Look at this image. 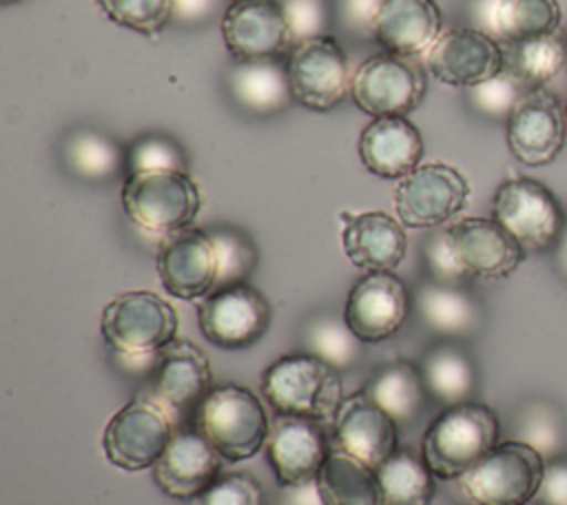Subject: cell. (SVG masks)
Returning <instances> with one entry per match:
<instances>
[{"label":"cell","instance_id":"bcb514c9","mask_svg":"<svg viewBox=\"0 0 567 505\" xmlns=\"http://www.w3.org/2000/svg\"><path fill=\"white\" fill-rule=\"evenodd\" d=\"M536 505H567V456L560 454L545 463V474L534 498Z\"/></svg>","mask_w":567,"mask_h":505},{"label":"cell","instance_id":"f907efd6","mask_svg":"<svg viewBox=\"0 0 567 505\" xmlns=\"http://www.w3.org/2000/svg\"><path fill=\"white\" fill-rule=\"evenodd\" d=\"M2 4H13V2H20V0H0Z\"/></svg>","mask_w":567,"mask_h":505},{"label":"cell","instance_id":"ee69618b","mask_svg":"<svg viewBox=\"0 0 567 505\" xmlns=\"http://www.w3.org/2000/svg\"><path fill=\"white\" fill-rule=\"evenodd\" d=\"M383 0H332L337 27L354 40H374V22Z\"/></svg>","mask_w":567,"mask_h":505},{"label":"cell","instance_id":"ab89813d","mask_svg":"<svg viewBox=\"0 0 567 505\" xmlns=\"http://www.w3.org/2000/svg\"><path fill=\"white\" fill-rule=\"evenodd\" d=\"M100 9L120 27L157 38L171 22V0H97Z\"/></svg>","mask_w":567,"mask_h":505},{"label":"cell","instance_id":"1f68e13d","mask_svg":"<svg viewBox=\"0 0 567 505\" xmlns=\"http://www.w3.org/2000/svg\"><path fill=\"white\" fill-rule=\"evenodd\" d=\"M383 505H430L434 496V474L421 452L399 447L377 467Z\"/></svg>","mask_w":567,"mask_h":505},{"label":"cell","instance_id":"836d02e7","mask_svg":"<svg viewBox=\"0 0 567 505\" xmlns=\"http://www.w3.org/2000/svg\"><path fill=\"white\" fill-rule=\"evenodd\" d=\"M301 346V352L330 363L339 372L357 365L363 352V341L352 332L343 317L332 312H319L303 323Z\"/></svg>","mask_w":567,"mask_h":505},{"label":"cell","instance_id":"b9f144b4","mask_svg":"<svg viewBox=\"0 0 567 505\" xmlns=\"http://www.w3.org/2000/svg\"><path fill=\"white\" fill-rule=\"evenodd\" d=\"M281 7L295 44L330 33V20H334L330 0H281Z\"/></svg>","mask_w":567,"mask_h":505},{"label":"cell","instance_id":"816d5d0a","mask_svg":"<svg viewBox=\"0 0 567 505\" xmlns=\"http://www.w3.org/2000/svg\"><path fill=\"white\" fill-rule=\"evenodd\" d=\"M565 120H567V100H565Z\"/></svg>","mask_w":567,"mask_h":505},{"label":"cell","instance_id":"7a4b0ae2","mask_svg":"<svg viewBox=\"0 0 567 505\" xmlns=\"http://www.w3.org/2000/svg\"><path fill=\"white\" fill-rule=\"evenodd\" d=\"M261 394L277 414L334 421L346 396L341 372L330 363L295 352L272 361L261 374Z\"/></svg>","mask_w":567,"mask_h":505},{"label":"cell","instance_id":"74e56055","mask_svg":"<svg viewBox=\"0 0 567 505\" xmlns=\"http://www.w3.org/2000/svg\"><path fill=\"white\" fill-rule=\"evenodd\" d=\"M529 91L520 80H516L509 71H501L498 75L478 82L465 89V100L470 109L487 120L507 122L518 100Z\"/></svg>","mask_w":567,"mask_h":505},{"label":"cell","instance_id":"3957f363","mask_svg":"<svg viewBox=\"0 0 567 505\" xmlns=\"http://www.w3.org/2000/svg\"><path fill=\"white\" fill-rule=\"evenodd\" d=\"M193 430H197L226 461L239 463L252 458L264 445L270 419L261 399L239 383H221L193 410Z\"/></svg>","mask_w":567,"mask_h":505},{"label":"cell","instance_id":"8992f818","mask_svg":"<svg viewBox=\"0 0 567 505\" xmlns=\"http://www.w3.org/2000/svg\"><path fill=\"white\" fill-rule=\"evenodd\" d=\"M545 463L532 445L509 439L498 441L456 481L472 505H527L536 498Z\"/></svg>","mask_w":567,"mask_h":505},{"label":"cell","instance_id":"6da1fadb","mask_svg":"<svg viewBox=\"0 0 567 505\" xmlns=\"http://www.w3.org/2000/svg\"><path fill=\"white\" fill-rule=\"evenodd\" d=\"M501 421L496 412L478 401L443 408L427 425L421 454L432 474L443 481L461 478L496 443Z\"/></svg>","mask_w":567,"mask_h":505},{"label":"cell","instance_id":"7dc6e473","mask_svg":"<svg viewBox=\"0 0 567 505\" xmlns=\"http://www.w3.org/2000/svg\"><path fill=\"white\" fill-rule=\"evenodd\" d=\"M277 505H326V503L319 494L317 478H315V481H306V483L281 485Z\"/></svg>","mask_w":567,"mask_h":505},{"label":"cell","instance_id":"4316f807","mask_svg":"<svg viewBox=\"0 0 567 505\" xmlns=\"http://www.w3.org/2000/svg\"><path fill=\"white\" fill-rule=\"evenodd\" d=\"M361 392L396 423L416 421L430 399L419 365L410 361H390L379 365Z\"/></svg>","mask_w":567,"mask_h":505},{"label":"cell","instance_id":"f546056e","mask_svg":"<svg viewBox=\"0 0 567 505\" xmlns=\"http://www.w3.org/2000/svg\"><path fill=\"white\" fill-rule=\"evenodd\" d=\"M66 168L84 182H111L126 175V148L97 128L78 126L62 142Z\"/></svg>","mask_w":567,"mask_h":505},{"label":"cell","instance_id":"d4e9b609","mask_svg":"<svg viewBox=\"0 0 567 505\" xmlns=\"http://www.w3.org/2000/svg\"><path fill=\"white\" fill-rule=\"evenodd\" d=\"M213 388L208 357L190 341L175 339L157 354L153 390L155 399L171 410L193 408Z\"/></svg>","mask_w":567,"mask_h":505},{"label":"cell","instance_id":"277c9868","mask_svg":"<svg viewBox=\"0 0 567 505\" xmlns=\"http://www.w3.org/2000/svg\"><path fill=\"white\" fill-rule=\"evenodd\" d=\"M122 208L144 233L171 237L197 219L202 190L188 171H140L124 177Z\"/></svg>","mask_w":567,"mask_h":505},{"label":"cell","instance_id":"e575fe53","mask_svg":"<svg viewBox=\"0 0 567 505\" xmlns=\"http://www.w3.org/2000/svg\"><path fill=\"white\" fill-rule=\"evenodd\" d=\"M505 71L520 80L527 89L547 86L567 62V44L558 33L525 42L503 44Z\"/></svg>","mask_w":567,"mask_h":505},{"label":"cell","instance_id":"8fae6325","mask_svg":"<svg viewBox=\"0 0 567 505\" xmlns=\"http://www.w3.org/2000/svg\"><path fill=\"white\" fill-rule=\"evenodd\" d=\"M270 301L248 281L213 290L197 306L202 334L221 350L252 348L270 328Z\"/></svg>","mask_w":567,"mask_h":505},{"label":"cell","instance_id":"60d3db41","mask_svg":"<svg viewBox=\"0 0 567 505\" xmlns=\"http://www.w3.org/2000/svg\"><path fill=\"white\" fill-rule=\"evenodd\" d=\"M190 505H266V494L259 481L244 472L219 474V478L208 485Z\"/></svg>","mask_w":567,"mask_h":505},{"label":"cell","instance_id":"681fc988","mask_svg":"<svg viewBox=\"0 0 567 505\" xmlns=\"http://www.w3.org/2000/svg\"><path fill=\"white\" fill-rule=\"evenodd\" d=\"M556 266H558L560 275L567 277V226H565V230H563L560 241L556 244Z\"/></svg>","mask_w":567,"mask_h":505},{"label":"cell","instance_id":"f35d334b","mask_svg":"<svg viewBox=\"0 0 567 505\" xmlns=\"http://www.w3.org/2000/svg\"><path fill=\"white\" fill-rule=\"evenodd\" d=\"M188 171V157L177 140L164 133H146L126 146V175L140 171ZM124 175V177H126Z\"/></svg>","mask_w":567,"mask_h":505},{"label":"cell","instance_id":"f6af8a7d","mask_svg":"<svg viewBox=\"0 0 567 505\" xmlns=\"http://www.w3.org/2000/svg\"><path fill=\"white\" fill-rule=\"evenodd\" d=\"M230 0H171V22L179 27H202L215 16H224Z\"/></svg>","mask_w":567,"mask_h":505},{"label":"cell","instance_id":"8d00e7d4","mask_svg":"<svg viewBox=\"0 0 567 505\" xmlns=\"http://www.w3.org/2000/svg\"><path fill=\"white\" fill-rule=\"evenodd\" d=\"M516 432H518L516 439L532 445L536 452H540L545 461L560 456L565 450L567 427H565L563 412L545 399L532 401L523 408Z\"/></svg>","mask_w":567,"mask_h":505},{"label":"cell","instance_id":"83f0119b","mask_svg":"<svg viewBox=\"0 0 567 505\" xmlns=\"http://www.w3.org/2000/svg\"><path fill=\"white\" fill-rule=\"evenodd\" d=\"M414 303L421 321L441 337H470L481 328L483 321L481 306L461 286L430 279L419 286Z\"/></svg>","mask_w":567,"mask_h":505},{"label":"cell","instance_id":"5b68a950","mask_svg":"<svg viewBox=\"0 0 567 505\" xmlns=\"http://www.w3.org/2000/svg\"><path fill=\"white\" fill-rule=\"evenodd\" d=\"M175 308L153 290H128L113 297L100 319L106 346L124 359L157 357L177 339Z\"/></svg>","mask_w":567,"mask_h":505},{"label":"cell","instance_id":"7402d4cb","mask_svg":"<svg viewBox=\"0 0 567 505\" xmlns=\"http://www.w3.org/2000/svg\"><path fill=\"white\" fill-rule=\"evenodd\" d=\"M343 252L352 266L377 272L394 270L408 252V235L401 219L383 210L348 213L339 215Z\"/></svg>","mask_w":567,"mask_h":505},{"label":"cell","instance_id":"4dcf8cb0","mask_svg":"<svg viewBox=\"0 0 567 505\" xmlns=\"http://www.w3.org/2000/svg\"><path fill=\"white\" fill-rule=\"evenodd\" d=\"M317 487L326 505H383L377 470L334 447L317 474Z\"/></svg>","mask_w":567,"mask_h":505},{"label":"cell","instance_id":"d6986e66","mask_svg":"<svg viewBox=\"0 0 567 505\" xmlns=\"http://www.w3.org/2000/svg\"><path fill=\"white\" fill-rule=\"evenodd\" d=\"M155 266L164 290L184 301L204 299L217 286V257L204 228L164 237Z\"/></svg>","mask_w":567,"mask_h":505},{"label":"cell","instance_id":"2e32d148","mask_svg":"<svg viewBox=\"0 0 567 505\" xmlns=\"http://www.w3.org/2000/svg\"><path fill=\"white\" fill-rule=\"evenodd\" d=\"M264 447L277 483L295 485L317 478L321 465L332 452V441L328 439L321 421L277 414L270 421Z\"/></svg>","mask_w":567,"mask_h":505},{"label":"cell","instance_id":"ba28073f","mask_svg":"<svg viewBox=\"0 0 567 505\" xmlns=\"http://www.w3.org/2000/svg\"><path fill=\"white\" fill-rule=\"evenodd\" d=\"M173 434L171 412L155 396H135L106 423L102 447L111 465L140 472L159 461Z\"/></svg>","mask_w":567,"mask_h":505},{"label":"cell","instance_id":"ffe728a7","mask_svg":"<svg viewBox=\"0 0 567 505\" xmlns=\"http://www.w3.org/2000/svg\"><path fill=\"white\" fill-rule=\"evenodd\" d=\"M219 472L221 454L197 430H182L153 465V481L166 496L190 503L219 478Z\"/></svg>","mask_w":567,"mask_h":505},{"label":"cell","instance_id":"ac0fdd59","mask_svg":"<svg viewBox=\"0 0 567 505\" xmlns=\"http://www.w3.org/2000/svg\"><path fill=\"white\" fill-rule=\"evenodd\" d=\"M447 239L467 279H503L527 255L494 217H463L447 226Z\"/></svg>","mask_w":567,"mask_h":505},{"label":"cell","instance_id":"d590c367","mask_svg":"<svg viewBox=\"0 0 567 505\" xmlns=\"http://www.w3.org/2000/svg\"><path fill=\"white\" fill-rule=\"evenodd\" d=\"M208 239L213 241L217 257V288L246 284L259 261V250L252 237L239 226L215 224L204 228Z\"/></svg>","mask_w":567,"mask_h":505},{"label":"cell","instance_id":"4fadbf2b","mask_svg":"<svg viewBox=\"0 0 567 505\" xmlns=\"http://www.w3.org/2000/svg\"><path fill=\"white\" fill-rule=\"evenodd\" d=\"M507 148L525 166L551 164L567 137L565 102L547 86L529 89L505 122Z\"/></svg>","mask_w":567,"mask_h":505},{"label":"cell","instance_id":"484cf974","mask_svg":"<svg viewBox=\"0 0 567 505\" xmlns=\"http://www.w3.org/2000/svg\"><path fill=\"white\" fill-rule=\"evenodd\" d=\"M226 91L235 106L255 117L277 115L295 102L281 58L235 60L226 73Z\"/></svg>","mask_w":567,"mask_h":505},{"label":"cell","instance_id":"52a82bcc","mask_svg":"<svg viewBox=\"0 0 567 505\" xmlns=\"http://www.w3.org/2000/svg\"><path fill=\"white\" fill-rule=\"evenodd\" d=\"M492 217L523 246L525 252L556 248L567 226L558 197L538 179L509 177L498 184Z\"/></svg>","mask_w":567,"mask_h":505},{"label":"cell","instance_id":"d6a6232c","mask_svg":"<svg viewBox=\"0 0 567 505\" xmlns=\"http://www.w3.org/2000/svg\"><path fill=\"white\" fill-rule=\"evenodd\" d=\"M563 9L558 0H498L492 38L501 44L525 42L558 33Z\"/></svg>","mask_w":567,"mask_h":505},{"label":"cell","instance_id":"f1b7e54d","mask_svg":"<svg viewBox=\"0 0 567 505\" xmlns=\"http://www.w3.org/2000/svg\"><path fill=\"white\" fill-rule=\"evenodd\" d=\"M430 399L443 408L472 401L478 383L472 357L456 343H436L419 361Z\"/></svg>","mask_w":567,"mask_h":505},{"label":"cell","instance_id":"9a60e30c","mask_svg":"<svg viewBox=\"0 0 567 505\" xmlns=\"http://www.w3.org/2000/svg\"><path fill=\"white\" fill-rule=\"evenodd\" d=\"M412 297L392 270L365 272L348 292L343 319L363 343H381L396 334L410 315Z\"/></svg>","mask_w":567,"mask_h":505},{"label":"cell","instance_id":"9c48e42d","mask_svg":"<svg viewBox=\"0 0 567 505\" xmlns=\"http://www.w3.org/2000/svg\"><path fill=\"white\" fill-rule=\"evenodd\" d=\"M427 91V78L416 58L377 53L352 73L350 97L359 111L372 117L408 115Z\"/></svg>","mask_w":567,"mask_h":505},{"label":"cell","instance_id":"44dd1931","mask_svg":"<svg viewBox=\"0 0 567 505\" xmlns=\"http://www.w3.org/2000/svg\"><path fill=\"white\" fill-rule=\"evenodd\" d=\"M396 421L374 405L361 390L348 396L334 419L332 447L370 467H379L399 450Z\"/></svg>","mask_w":567,"mask_h":505},{"label":"cell","instance_id":"5bb4252c","mask_svg":"<svg viewBox=\"0 0 567 505\" xmlns=\"http://www.w3.org/2000/svg\"><path fill=\"white\" fill-rule=\"evenodd\" d=\"M219 27L233 60L284 58L295 47L281 0H230Z\"/></svg>","mask_w":567,"mask_h":505},{"label":"cell","instance_id":"7c38bea8","mask_svg":"<svg viewBox=\"0 0 567 505\" xmlns=\"http://www.w3.org/2000/svg\"><path fill=\"white\" fill-rule=\"evenodd\" d=\"M470 193V182L456 166L430 162L399 182L394 208L408 228H436L465 208Z\"/></svg>","mask_w":567,"mask_h":505},{"label":"cell","instance_id":"e0dca14e","mask_svg":"<svg viewBox=\"0 0 567 505\" xmlns=\"http://www.w3.org/2000/svg\"><path fill=\"white\" fill-rule=\"evenodd\" d=\"M425 69L443 84L467 89L505 69V49L474 27H458L441 33L425 55Z\"/></svg>","mask_w":567,"mask_h":505},{"label":"cell","instance_id":"c3c4849f","mask_svg":"<svg viewBox=\"0 0 567 505\" xmlns=\"http://www.w3.org/2000/svg\"><path fill=\"white\" fill-rule=\"evenodd\" d=\"M498 0H470L467 11L472 18V27L492 35V22H494V11H496Z\"/></svg>","mask_w":567,"mask_h":505},{"label":"cell","instance_id":"7bdbcfd3","mask_svg":"<svg viewBox=\"0 0 567 505\" xmlns=\"http://www.w3.org/2000/svg\"><path fill=\"white\" fill-rule=\"evenodd\" d=\"M423 261H425V268H427L432 281L450 284V286H461L463 281H467V277L461 270V266H458V261L454 257V250L450 246L447 228L434 230L425 239V244H423Z\"/></svg>","mask_w":567,"mask_h":505},{"label":"cell","instance_id":"cb8c5ba5","mask_svg":"<svg viewBox=\"0 0 567 505\" xmlns=\"http://www.w3.org/2000/svg\"><path fill=\"white\" fill-rule=\"evenodd\" d=\"M441 33L443 11L434 0H383L372 35L388 53L419 60Z\"/></svg>","mask_w":567,"mask_h":505},{"label":"cell","instance_id":"30bf717a","mask_svg":"<svg viewBox=\"0 0 567 505\" xmlns=\"http://www.w3.org/2000/svg\"><path fill=\"white\" fill-rule=\"evenodd\" d=\"M286 66L295 102L310 111H332L350 95L348 53L332 33L295 44Z\"/></svg>","mask_w":567,"mask_h":505},{"label":"cell","instance_id":"603a6c76","mask_svg":"<svg viewBox=\"0 0 567 505\" xmlns=\"http://www.w3.org/2000/svg\"><path fill=\"white\" fill-rule=\"evenodd\" d=\"M423 153L421 131L403 115L372 117L359 135L363 166L383 179H403L421 166Z\"/></svg>","mask_w":567,"mask_h":505}]
</instances>
